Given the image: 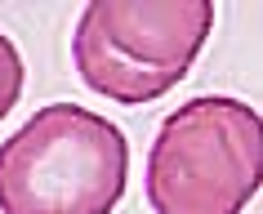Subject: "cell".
Here are the masks:
<instances>
[{
	"instance_id": "6da1fadb",
	"label": "cell",
	"mask_w": 263,
	"mask_h": 214,
	"mask_svg": "<svg viewBox=\"0 0 263 214\" xmlns=\"http://www.w3.org/2000/svg\"><path fill=\"white\" fill-rule=\"evenodd\" d=\"M125 183L121 125L81 103H45L0 143V214H111Z\"/></svg>"
},
{
	"instance_id": "7a4b0ae2",
	"label": "cell",
	"mask_w": 263,
	"mask_h": 214,
	"mask_svg": "<svg viewBox=\"0 0 263 214\" xmlns=\"http://www.w3.org/2000/svg\"><path fill=\"white\" fill-rule=\"evenodd\" d=\"M263 183V121L228 94H196L156 125L143 187L156 214H241Z\"/></svg>"
},
{
	"instance_id": "3957f363",
	"label": "cell",
	"mask_w": 263,
	"mask_h": 214,
	"mask_svg": "<svg viewBox=\"0 0 263 214\" xmlns=\"http://www.w3.org/2000/svg\"><path fill=\"white\" fill-rule=\"evenodd\" d=\"M214 27L210 0H98L71 31V63L98 99L156 103L192 71Z\"/></svg>"
},
{
	"instance_id": "277c9868",
	"label": "cell",
	"mask_w": 263,
	"mask_h": 214,
	"mask_svg": "<svg viewBox=\"0 0 263 214\" xmlns=\"http://www.w3.org/2000/svg\"><path fill=\"white\" fill-rule=\"evenodd\" d=\"M23 85H27V67H23V54H18V45L0 31V121L18 107L23 99Z\"/></svg>"
}]
</instances>
